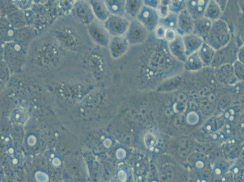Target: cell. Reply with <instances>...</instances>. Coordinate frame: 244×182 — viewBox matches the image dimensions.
I'll list each match as a JSON object with an SVG mask.
<instances>
[{
    "label": "cell",
    "mask_w": 244,
    "mask_h": 182,
    "mask_svg": "<svg viewBox=\"0 0 244 182\" xmlns=\"http://www.w3.org/2000/svg\"><path fill=\"white\" fill-rule=\"evenodd\" d=\"M8 153H9V154H10V155H13V154H14V153H15V150H14V149H13L12 147H9V148H8Z\"/></svg>",
    "instance_id": "33"
},
{
    "label": "cell",
    "mask_w": 244,
    "mask_h": 182,
    "mask_svg": "<svg viewBox=\"0 0 244 182\" xmlns=\"http://www.w3.org/2000/svg\"><path fill=\"white\" fill-rule=\"evenodd\" d=\"M152 182H156V181H152Z\"/></svg>",
    "instance_id": "35"
},
{
    "label": "cell",
    "mask_w": 244,
    "mask_h": 182,
    "mask_svg": "<svg viewBox=\"0 0 244 182\" xmlns=\"http://www.w3.org/2000/svg\"><path fill=\"white\" fill-rule=\"evenodd\" d=\"M35 177L38 182H48L49 180V177L47 174L41 171L36 172L35 174Z\"/></svg>",
    "instance_id": "21"
},
{
    "label": "cell",
    "mask_w": 244,
    "mask_h": 182,
    "mask_svg": "<svg viewBox=\"0 0 244 182\" xmlns=\"http://www.w3.org/2000/svg\"><path fill=\"white\" fill-rule=\"evenodd\" d=\"M212 24L211 21L205 17L194 20L193 33L206 41L210 32Z\"/></svg>",
    "instance_id": "7"
},
{
    "label": "cell",
    "mask_w": 244,
    "mask_h": 182,
    "mask_svg": "<svg viewBox=\"0 0 244 182\" xmlns=\"http://www.w3.org/2000/svg\"><path fill=\"white\" fill-rule=\"evenodd\" d=\"M18 162H19V160H18V157H14L12 158V164H17L18 163Z\"/></svg>",
    "instance_id": "31"
},
{
    "label": "cell",
    "mask_w": 244,
    "mask_h": 182,
    "mask_svg": "<svg viewBox=\"0 0 244 182\" xmlns=\"http://www.w3.org/2000/svg\"><path fill=\"white\" fill-rule=\"evenodd\" d=\"M126 156V152L125 150L122 149V148H120L119 149H117L116 151V157L117 158L119 159H123Z\"/></svg>",
    "instance_id": "26"
},
{
    "label": "cell",
    "mask_w": 244,
    "mask_h": 182,
    "mask_svg": "<svg viewBox=\"0 0 244 182\" xmlns=\"http://www.w3.org/2000/svg\"><path fill=\"white\" fill-rule=\"evenodd\" d=\"M214 172H215V174L217 176H219L222 174V170L220 168H219V167H217V168L215 169V171Z\"/></svg>",
    "instance_id": "32"
},
{
    "label": "cell",
    "mask_w": 244,
    "mask_h": 182,
    "mask_svg": "<svg viewBox=\"0 0 244 182\" xmlns=\"http://www.w3.org/2000/svg\"><path fill=\"white\" fill-rule=\"evenodd\" d=\"M201 182H207V181L206 180H205V179H203V180H201Z\"/></svg>",
    "instance_id": "34"
},
{
    "label": "cell",
    "mask_w": 244,
    "mask_h": 182,
    "mask_svg": "<svg viewBox=\"0 0 244 182\" xmlns=\"http://www.w3.org/2000/svg\"><path fill=\"white\" fill-rule=\"evenodd\" d=\"M27 142L29 143V145L30 146H34L35 144L36 143V138L34 136L31 135L29 137Z\"/></svg>",
    "instance_id": "27"
},
{
    "label": "cell",
    "mask_w": 244,
    "mask_h": 182,
    "mask_svg": "<svg viewBox=\"0 0 244 182\" xmlns=\"http://www.w3.org/2000/svg\"><path fill=\"white\" fill-rule=\"evenodd\" d=\"M25 113L19 109H17V110H16L13 113V120L15 121H17V122H22V121H23L25 119Z\"/></svg>",
    "instance_id": "20"
},
{
    "label": "cell",
    "mask_w": 244,
    "mask_h": 182,
    "mask_svg": "<svg viewBox=\"0 0 244 182\" xmlns=\"http://www.w3.org/2000/svg\"><path fill=\"white\" fill-rule=\"evenodd\" d=\"M169 48L174 57L183 62H186L187 57L185 54V49L183 38L181 36H177L174 41L170 43Z\"/></svg>",
    "instance_id": "10"
},
{
    "label": "cell",
    "mask_w": 244,
    "mask_h": 182,
    "mask_svg": "<svg viewBox=\"0 0 244 182\" xmlns=\"http://www.w3.org/2000/svg\"><path fill=\"white\" fill-rule=\"evenodd\" d=\"M194 20L192 17L187 9L178 15L177 32L180 36H185L193 32Z\"/></svg>",
    "instance_id": "3"
},
{
    "label": "cell",
    "mask_w": 244,
    "mask_h": 182,
    "mask_svg": "<svg viewBox=\"0 0 244 182\" xmlns=\"http://www.w3.org/2000/svg\"><path fill=\"white\" fill-rule=\"evenodd\" d=\"M198 53L203 65L209 66L212 63L216 51L208 44L203 42Z\"/></svg>",
    "instance_id": "11"
},
{
    "label": "cell",
    "mask_w": 244,
    "mask_h": 182,
    "mask_svg": "<svg viewBox=\"0 0 244 182\" xmlns=\"http://www.w3.org/2000/svg\"><path fill=\"white\" fill-rule=\"evenodd\" d=\"M177 22H178V15L170 12L166 18L160 20V25L165 27L166 29H177Z\"/></svg>",
    "instance_id": "15"
},
{
    "label": "cell",
    "mask_w": 244,
    "mask_h": 182,
    "mask_svg": "<svg viewBox=\"0 0 244 182\" xmlns=\"http://www.w3.org/2000/svg\"><path fill=\"white\" fill-rule=\"evenodd\" d=\"M209 3V1L196 0L186 1V9L194 20L205 17V10Z\"/></svg>",
    "instance_id": "6"
},
{
    "label": "cell",
    "mask_w": 244,
    "mask_h": 182,
    "mask_svg": "<svg viewBox=\"0 0 244 182\" xmlns=\"http://www.w3.org/2000/svg\"><path fill=\"white\" fill-rule=\"evenodd\" d=\"M138 20L149 31L156 29L160 22V17L157 9L148 6H143L137 15Z\"/></svg>",
    "instance_id": "2"
},
{
    "label": "cell",
    "mask_w": 244,
    "mask_h": 182,
    "mask_svg": "<svg viewBox=\"0 0 244 182\" xmlns=\"http://www.w3.org/2000/svg\"><path fill=\"white\" fill-rule=\"evenodd\" d=\"M165 37L168 41L172 42L177 37V33L174 29H166L165 33Z\"/></svg>",
    "instance_id": "22"
},
{
    "label": "cell",
    "mask_w": 244,
    "mask_h": 182,
    "mask_svg": "<svg viewBox=\"0 0 244 182\" xmlns=\"http://www.w3.org/2000/svg\"><path fill=\"white\" fill-rule=\"evenodd\" d=\"M108 22V29L110 30V32L113 34V33L118 35L123 34L128 31L129 27L128 21L125 18L119 16L113 17Z\"/></svg>",
    "instance_id": "8"
},
{
    "label": "cell",
    "mask_w": 244,
    "mask_h": 182,
    "mask_svg": "<svg viewBox=\"0 0 244 182\" xmlns=\"http://www.w3.org/2000/svg\"><path fill=\"white\" fill-rule=\"evenodd\" d=\"M186 1H170V12L179 15L182 11L186 9Z\"/></svg>",
    "instance_id": "17"
},
{
    "label": "cell",
    "mask_w": 244,
    "mask_h": 182,
    "mask_svg": "<svg viewBox=\"0 0 244 182\" xmlns=\"http://www.w3.org/2000/svg\"><path fill=\"white\" fill-rule=\"evenodd\" d=\"M203 64L198 52L187 57L185 62V68L188 71H197L200 69Z\"/></svg>",
    "instance_id": "14"
},
{
    "label": "cell",
    "mask_w": 244,
    "mask_h": 182,
    "mask_svg": "<svg viewBox=\"0 0 244 182\" xmlns=\"http://www.w3.org/2000/svg\"><path fill=\"white\" fill-rule=\"evenodd\" d=\"M231 48L227 45L226 46L220 49L215 53L214 59L211 65L213 66H224L225 63H230L233 58L232 55Z\"/></svg>",
    "instance_id": "9"
},
{
    "label": "cell",
    "mask_w": 244,
    "mask_h": 182,
    "mask_svg": "<svg viewBox=\"0 0 244 182\" xmlns=\"http://www.w3.org/2000/svg\"><path fill=\"white\" fill-rule=\"evenodd\" d=\"M118 177L122 182H125L127 180V173L123 170H120L118 172Z\"/></svg>",
    "instance_id": "25"
},
{
    "label": "cell",
    "mask_w": 244,
    "mask_h": 182,
    "mask_svg": "<svg viewBox=\"0 0 244 182\" xmlns=\"http://www.w3.org/2000/svg\"><path fill=\"white\" fill-rule=\"evenodd\" d=\"M222 9L218 3L214 1H210L207 6L205 13V17L211 20H218L222 14Z\"/></svg>",
    "instance_id": "13"
},
{
    "label": "cell",
    "mask_w": 244,
    "mask_h": 182,
    "mask_svg": "<svg viewBox=\"0 0 244 182\" xmlns=\"http://www.w3.org/2000/svg\"><path fill=\"white\" fill-rule=\"evenodd\" d=\"M182 38L185 49V54L187 57L197 52L203 43L201 38L194 34L185 35Z\"/></svg>",
    "instance_id": "5"
},
{
    "label": "cell",
    "mask_w": 244,
    "mask_h": 182,
    "mask_svg": "<svg viewBox=\"0 0 244 182\" xmlns=\"http://www.w3.org/2000/svg\"><path fill=\"white\" fill-rule=\"evenodd\" d=\"M103 145H104L105 147H106V148H109L110 146L112 145V141L109 139H106L104 140V141H103Z\"/></svg>",
    "instance_id": "28"
},
{
    "label": "cell",
    "mask_w": 244,
    "mask_h": 182,
    "mask_svg": "<svg viewBox=\"0 0 244 182\" xmlns=\"http://www.w3.org/2000/svg\"><path fill=\"white\" fill-rule=\"evenodd\" d=\"M148 30L138 20L132 22L128 30V40L132 43H141L148 36Z\"/></svg>",
    "instance_id": "4"
},
{
    "label": "cell",
    "mask_w": 244,
    "mask_h": 182,
    "mask_svg": "<svg viewBox=\"0 0 244 182\" xmlns=\"http://www.w3.org/2000/svg\"><path fill=\"white\" fill-rule=\"evenodd\" d=\"M131 3H127L125 9L129 15L132 17L137 16L142 8V3L140 1H131ZM127 12V13H128Z\"/></svg>",
    "instance_id": "16"
},
{
    "label": "cell",
    "mask_w": 244,
    "mask_h": 182,
    "mask_svg": "<svg viewBox=\"0 0 244 182\" xmlns=\"http://www.w3.org/2000/svg\"><path fill=\"white\" fill-rule=\"evenodd\" d=\"M166 29L163 26L160 25L156 28V35L159 38H164L165 36V32Z\"/></svg>",
    "instance_id": "24"
},
{
    "label": "cell",
    "mask_w": 244,
    "mask_h": 182,
    "mask_svg": "<svg viewBox=\"0 0 244 182\" xmlns=\"http://www.w3.org/2000/svg\"><path fill=\"white\" fill-rule=\"evenodd\" d=\"M196 166L197 168H199V169L203 168L204 166V163L201 160H198L196 163Z\"/></svg>",
    "instance_id": "30"
},
{
    "label": "cell",
    "mask_w": 244,
    "mask_h": 182,
    "mask_svg": "<svg viewBox=\"0 0 244 182\" xmlns=\"http://www.w3.org/2000/svg\"><path fill=\"white\" fill-rule=\"evenodd\" d=\"M119 3V1H117L116 3H110L109 4L108 8L113 12V13L119 15L122 14V12H123L124 8H125L124 6V3Z\"/></svg>",
    "instance_id": "19"
},
{
    "label": "cell",
    "mask_w": 244,
    "mask_h": 182,
    "mask_svg": "<svg viewBox=\"0 0 244 182\" xmlns=\"http://www.w3.org/2000/svg\"><path fill=\"white\" fill-rule=\"evenodd\" d=\"M61 163H62V162H61V160L58 158H54L53 159V160H52V164L54 166H57H57H60Z\"/></svg>",
    "instance_id": "29"
},
{
    "label": "cell",
    "mask_w": 244,
    "mask_h": 182,
    "mask_svg": "<svg viewBox=\"0 0 244 182\" xmlns=\"http://www.w3.org/2000/svg\"><path fill=\"white\" fill-rule=\"evenodd\" d=\"M156 142V139L154 136L151 134H146L145 137V143L146 144V146L148 148H151L153 146Z\"/></svg>",
    "instance_id": "23"
},
{
    "label": "cell",
    "mask_w": 244,
    "mask_h": 182,
    "mask_svg": "<svg viewBox=\"0 0 244 182\" xmlns=\"http://www.w3.org/2000/svg\"><path fill=\"white\" fill-rule=\"evenodd\" d=\"M230 40V34L225 22L219 20L214 21L206 43L215 50H218L226 46Z\"/></svg>",
    "instance_id": "1"
},
{
    "label": "cell",
    "mask_w": 244,
    "mask_h": 182,
    "mask_svg": "<svg viewBox=\"0 0 244 182\" xmlns=\"http://www.w3.org/2000/svg\"><path fill=\"white\" fill-rule=\"evenodd\" d=\"M169 4L170 3H163V1L160 3L157 9V10L159 15L160 18H166L170 13V12H171L169 10Z\"/></svg>",
    "instance_id": "18"
},
{
    "label": "cell",
    "mask_w": 244,
    "mask_h": 182,
    "mask_svg": "<svg viewBox=\"0 0 244 182\" xmlns=\"http://www.w3.org/2000/svg\"><path fill=\"white\" fill-rule=\"evenodd\" d=\"M111 48H113L112 52L117 57H120L127 51L128 48V40L124 38L118 37L115 40L113 41Z\"/></svg>",
    "instance_id": "12"
}]
</instances>
